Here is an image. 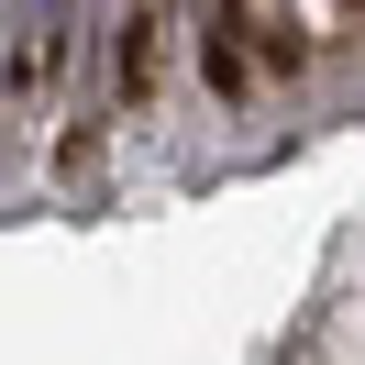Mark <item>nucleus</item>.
Here are the masks:
<instances>
[{
    "mask_svg": "<svg viewBox=\"0 0 365 365\" xmlns=\"http://www.w3.org/2000/svg\"><path fill=\"white\" fill-rule=\"evenodd\" d=\"M244 11V34H266L277 56H321L343 45V34H365V0H232Z\"/></svg>",
    "mask_w": 365,
    "mask_h": 365,
    "instance_id": "1",
    "label": "nucleus"
}]
</instances>
